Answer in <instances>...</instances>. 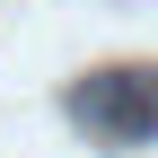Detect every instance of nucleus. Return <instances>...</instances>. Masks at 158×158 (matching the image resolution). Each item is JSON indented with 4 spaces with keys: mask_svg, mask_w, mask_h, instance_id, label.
Listing matches in <instances>:
<instances>
[{
    "mask_svg": "<svg viewBox=\"0 0 158 158\" xmlns=\"http://www.w3.org/2000/svg\"><path fill=\"white\" fill-rule=\"evenodd\" d=\"M70 114L97 132V141H158V70H141V62L88 70L70 88Z\"/></svg>",
    "mask_w": 158,
    "mask_h": 158,
    "instance_id": "f257e3e1",
    "label": "nucleus"
}]
</instances>
